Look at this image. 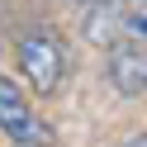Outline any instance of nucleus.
<instances>
[{
  "label": "nucleus",
  "instance_id": "obj_1",
  "mask_svg": "<svg viewBox=\"0 0 147 147\" xmlns=\"http://www.w3.org/2000/svg\"><path fill=\"white\" fill-rule=\"evenodd\" d=\"M19 71L29 76V86L38 95H52L67 76V48L52 33H24L19 38Z\"/></svg>",
  "mask_w": 147,
  "mask_h": 147
},
{
  "label": "nucleus",
  "instance_id": "obj_2",
  "mask_svg": "<svg viewBox=\"0 0 147 147\" xmlns=\"http://www.w3.org/2000/svg\"><path fill=\"white\" fill-rule=\"evenodd\" d=\"M0 133L14 138V142H29V147H43L52 138L48 123L33 114L29 95L19 90V81H10V76H0Z\"/></svg>",
  "mask_w": 147,
  "mask_h": 147
},
{
  "label": "nucleus",
  "instance_id": "obj_3",
  "mask_svg": "<svg viewBox=\"0 0 147 147\" xmlns=\"http://www.w3.org/2000/svg\"><path fill=\"white\" fill-rule=\"evenodd\" d=\"M109 81L119 95H147V48H114L109 52Z\"/></svg>",
  "mask_w": 147,
  "mask_h": 147
},
{
  "label": "nucleus",
  "instance_id": "obj_4",
  "mask_svg": "<svg viewBox=\"0 0 147 147\" xmlns=\"http://www.w3.org/2000/svg\"><path fill=\"white\" fill-rule=\"evenodd\" d=\"M119 147H147V133H138V138H123Z\"/></svg>",
  "mask_w": 147,
  "mask_h": 147
},
{
  "label": "nucleus",
  "instance_id": "obj_5",
  "mask_svg": "<svg viewBox=\"0 0 147 147\" xmlns=\"http://www.w3.org/2000/svg\"><path fill=\"white\" fill-rule=\"evenodd\" d=\"M81 5H105V0H81Z\"/></svg>",
  "mask_w": 147,
  "mask_h": 147
}]
</instances>
